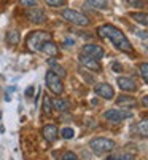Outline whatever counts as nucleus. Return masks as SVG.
Masks as SVG:
<instances>
[{
    "label": "nucleus",
    "instance_id": "obj_1",
    "mask_svg": "<svg viewBox=\"0 0 148 160\" xmlns=\"http://www.w3.org/2000/svg\"><path fill=\"white\" fill-rule=\"evenodd\" d=\"M97 34L100 37H105V38H110V42L113 43V47L123 53H134V48L131 45V42L127 40V37L121 32L119 29H116L115 26H110V24H105L102 28L97 29Z\"/></svg>",
    "mask_w": 148,
    "mask_h": 160
},
{
    "label": "nucleus",
    "instance_id": "obj_2",
    "mask_svg": "<svg viewBox=\"0 0 148 160\" xmlns=\"http://www.w3.org/2000/svg\"><path fill=\"white\" fill-rule=\"evenodd\" d=\"M51 40V34L49 32H45V31H35V32H30L25 38V43H27V48L30 51H40L43 47L45 42Z\"/></svg>",
    "mask_w": 148,
    "mask_h": 160
},
{
    "label": "nucleus",
    "instance_id": "obj_3",
    "mask_svg": "<svg viewBox=\"0 0 148 160\" xmlns=\"http://www.w3.org/2000/svg\"><path fill=\"white\" fill-rule=\"evenodd\" d=\"M89 148L92 149L94 154L97 155H102V154H107L115 149V142L109 138H94L91 142H89Z\"/></svg>",
    "mask_w": 148,
    "mask_h": 160
},
{
    "label": "nucleus",
    "instance_id": "obj_4",
    "mask_svg": "<svg viewBox=\"0 0 148 160\" xmlns=\"http://www.w3.org/2000/svg\"><path fill=\"white\" fill-rule=\"evenodd\" d=\"M61 16H62L65 21H69V22H72V24H75V26H83V28H85V26L89 24V19L83 15V13H80V11H76V10H72V8L62 10Z\"/></svg>",
    "mask_w": 148,
    "mask_h": 160
},
{
    "label": "nucleus",
    "instance_id": "obj_5",
    "mask_svg": "<svg viewBox=\"0 0 148 160\" xmlns=\"http://www.w3.org/2000/svg\"><path fill=\"white\" fill-rule=\"evenodd\" d=\"M45 80H46V87L49 88V91H51V93H54V95H58V96H59L61 93L64 91V85H62L61 77H59V75H56L53 71H48V72H46Z\"/></svg>",
    "mask_w": 148,
    "mask_h": 160
},
{
    "label": "nucleus",
    "instance_id": "obj_6",
    "mask_svg": "<svg viewBox=\"0 0 148 160\" xmlns=\"http://www.w3.org/2000/svg\"><path fill=\"white\" fill-rule=\"evenodd\" d=\"M132 117L131 112L127 111H119V109H110V111H105L104 112V118L107 120V122L110 123H121L123 120Z\"/></svg>",
    "mask_w": 148,
    "mask_h": 160
},
{
    "label": "nucleus",
    "instance_id": "obj_7",
    "mask_svg": "<svg viewBox=\"0 0 148 160\" xmlns=\"http://www.w3.org/2000/svg\"><path fill=\"white\" fill-rule=\"evenodd\" d=\"M81 55H85V56H88V58H91V59L99 61V59H102V58L105 56V50H104L100 45H96V43H88V45H85V47H83Z\"/></svg>",
    "mask_w": 148,
    "mask_h": 160
},
{
    "label": "nucleus",
    "instance_id": "obj_8",
    "mask_svg": "<svg viewBox=\"0 0 148 160\" xmlns=\"http://www.w3.org/2000/svg\"><path fill=\"white\" fill-rule=\"evenodd\" d=\"M94 91L96 95L104 98V99H113L115 98V91H113V87L109 85V83H97L94 87Z\"/></svg>",
    "mask_w": 148,
    "mask_h": 160
},
{
    "label": "nucleus",
    "instance_id": "obj_9",
    "mask_svg": "<svg viewBox=\"0 0 148 160\" xmlns=\"http://www.w3.org/2000/svg\"><path fill=\"white\" fill-rule=\"evenodd\" d=\"M118 87L124 91H136L137 90V83L132 77H118Z\"/></svg>",
    "mask_w": 148,
    "mask_h": 160
},
{
    "label": "nucleus",
    "instance_id": "obj_10",
    "mask_svg": "<svg viewBox=\"0 0 148 160\" xmlns=\"http://www.w3.org/2000/svg\"><path fill=\"white\" fill-rule=\"evenodd\" d=\"M78 61H80V64H81V66H85L86 69H89V71H92V72L100 71V64H99V61H96V59H91V58H88V56H85V55H80Z\"/></svg>",
    "mask_w": 148,
    "mask_h": 160
},
{
    "label": "nucleus",
    "instance_id": "obj_11",
    "mask_svg": "<svg viewBox=\"0 0 148 160\" xmlns=\"http://www.w3.org/2000/svg\"><path fill=\"white\" fill-rule=\"evenodd\" d=\"M27 16H29V19H30L34 24H42V22L46 21V16H45L43 10H40V8H32V10H29V11H27Z\"/></svg>",
    "mask_w": 148,
    "mask_h": 160
},
{
    "label": "nucleus",
    "instance_id": "obj_12",
    "mask_svg": "<svg viewBox=\"0 0 148 160\" xmlns=\"http://www.w3.org/2000/svg\"><path fill=\"white\" fill-rule=\"evenodd\" d=\"M42 133H43V136H45V139H46L48 142H54V141L58 139V127L53 125V123L45 125L43 130H42Z\"/></svg>",
    "mask_w": 148,
    "mask_h": 160
},
{
    "label": "nucleus",
    "instance_id": "obj_13",
    "mask_svg": "<svg viewBox=\"0 0 148 160\" xmlns=\"http://www.w3.org/2000/svg\"><path fill=\"white\" fill-rule=\"evenodd\" d=\"M40 51H43L45 55H46V56H49V58H54V56H58V55H59V48H58V45H56L54 42H51V40L45 42Z\"/></svg>",
    "mask_w": 148,
    "mask_h": 160
},
{
    "label": "nucleus",
    "instance_id": "obj_14",
    "mask_svg": "<svg viewBox=\"0 0 148 160\" xmlns=\"http://www.w3.org/2000/svg\"><path fill=\"white\" fill-rule=\"evenodd\" d=\"M51 104H53V109H56V111H59V112H65V111H69V101H65V99H62V98H56V99H53L51 101Z\"/></svg>",
    "mask_w": 148,
    "mask_h": 160
},
{
    "label": "nucleus",
    "instance_id": "obj_15",
    "mask_svg": "<svg viewBox=\"0 0 148 160\" xmlns=\"http://www.w3.org/2000/svg\"><path fill=\"white\" fill-rule=\"evenodd\" d=\"M116 104L118 106H121V108H134V106L137 104V101L134 99V98H131V96H119L118 99H116Z\"/></svg>",
    "mask_w": 148,
    "mask_h": 160
},
{
    "label": "nucleus",
    "instance_id": "obj_16",
    "mask_svg": "<svg viewBox=\"0 0 148 160\" xmlns=\"http://www.w3.org/2000/svg\"><path fill=\"white\" fill-rule=\"evenodd\" d=\"M134 131L139 133L140 136H148V118L140 120V122L134 127Z\"/></svg>",
    "mask_w": 148,
    "mask_h": 160
},
{
    "label": "nucleus",
    "instance_id": "obj_17",
    "mask_svg": "<svg viewBox=\"0 0 148 160\" xmlns=\"http://www.w3.org/2000/svg\"><path fill=\"white\" fill-rule=\"evenodd\" d=\"M131 18L142 26H148V13H131Z\"/></svg>",
    "mask_w": 148,
    "mask_h": 160
},
{
    "label": "nucleus",
    "instance_id": "obj_18",
    "mask_svg": "<svg viewBox=\"0 0 148 160\" xmlns=\"http://www.w3.org/2000/svg\"><path fill=\"white\" fill-rule=\"evenodd\" d=\"M7 40H8L11 45H16V43L19 42V32H18L16 29L8 31V34H7Z\"/></svg>",
    "mask_w": 148,
    "mask_h": 160
},
{
    "label": "nucleus",
    "instance_id": "obj_19",
    "mask_svg": "<svg viewBox=\"0 0 148 160\" xmlns=\"http://www.w3.org/2000/svg\"><path fill=\"white\" fill-rule=\"evenodd\" d=\"M109 160H136V155H134V154H129V152H123V154H118V155L109 157Z\"/></svg>",
    "mask_w": 148,
    "mask_h": 160
},
{
    "label": "nucleus",
    "instance_id": "obj_20",
    "mask_svg": "<svg viewBox=\"0 0 148 160\" xmlns=\"http://www.w3.org/2000/svg\"><path fill=\"white\" fill-rule=\"evenodd\" d=\"M88 3H91L94 8H99V10L109 8V2H107V0H88Z\"/></svg>",
    "mask_w": 148,
    "mask_h": 160
},
{
    "label": "nucleus",
    "instance_id": "obj_21",
    "mask_svg": "<svg viewBox=\"0 0 148 160\" xmlns=\"http://www.w3.org/2000/svg\"><path fill=\"white\" fill-rule=\"evenodd\" d=\"M49 64L53 66V69H51V71H53V72H54L56 75H59L61 78H62V77H65V74H67V72H65V71H64V69L61 68V66H59V64H54V62H53V61H49Z\"/></svg>",
    "mask_w": 148,
    "mask_h": 160
},
{
    "label": "nucleus",
    "instance_id": "obj_22",
    "mask_svg": "<svg viewBox=\"0 0 148 160\" xmlns=\"http://www.w3.org/2000/svg\"><path fill=\"white\" fill-rule=\"evenodd\" d=\"M61 135H62L64 139H72V138L75 136V130L70 128V127H67V128H64V130L61 131Z\"/></svg>",
    "mask_w": 148,
    "mask_h": 160
},
{
    "label": "nucleus",
    "instance_id": "obj_23",
    "mask_svg": "<svg viewBox=\"0 0 148 160\" xmlns=\"http://www.w3.org/2000/svg\"><path fill=\"white\" fill-rule=\"evenodd\" d=\"M51 111H53L51 99H49V96H45V98H43V112L49 115V114H51Z\"/></svg>",
    "mask_w": 148,
    "mask_h": 160
},
{
    "label": "nucleus",
    "instance_id": "obj_24",
    "mask_svg": "<svg viewBox=\"0 0 148 160\" xmlns=\"http://www.w3.org/2000/svg\"><path fill=\"white\" fill-rule=\"evenodd\" d=\"M140 74L145 80V83H148V62H143L140 64Z\"/></svg>",
    "mask_w": 148,
    "mask_h": 160
},
{
    "label": "nucleus",
    "instance_id": "obj_25",
    "mask_svg": "<svg viewBox=\"0 0 148 160\" xmlns=\"http://www.w3.org/2000/svg\"><path fill=\"white\" fill-rule=\"evenodd\" d=\"M126 2H127V5L136 7V8H143V7H145V2H143V0H126Z\"/></svg>",
    "mask_w": 148,
    "mask_h": 160
},
{
    "label": "nucleus",
    "instance_id": "obj_26",
    "mask_svg": "<svg viewBox=\"0 0 148 160\" xmlns=\"http://www.w3.org/2000/svg\"><path fill=\"white\" fill-rule=\"evenodd\" d=\"M45 2H46L49 7H54V8H58V7H62V5L65 3V0H45Z\"/></svg>",
    "mask_w": 148,
    "mask_h": 160
},
{
    "label": "nucleus",
    "instance_id": "obj_27",
    "mask_svg": "<svg viewBox=\"0 0 148 160\" xmlns=\"http://www.w3.org/2000/svg\"><path fill=\"white\" fill-rule=\"evenodd\" d=\"M62 160H80L73 152H65L64 155H62Z\"/></svg>",
    "mask_w": 148,
    "mask_h": 160
},
{
    "label": "nucleus",
    "instance_id": "obj_28",
    "mask_svg": "<svg viewBox=\"0 0 148 160\" xmlns=\"http://www.w3.org/2000/svg\"><path fill=\"white\" fill-rule=\"evenodd\" d=\"M21 5H24V7H35L37 0H21Z\"/></svg>",
    "mask_w": 148,
    "mask_h": 160
},
{
    "label": "nucleus",
    "instance_id": "obj_29",
    "mask_svg": "<svg viewBox=\"0 0 148 160\" xmlns=\"http://www.w3.org/2000/svg\"><path fill=\"white\" fill-rule=\"evenodd\" d=\"M113 71L115 72H121V71H123V68H121L119 62H113Z\"/></svg>",
    "mask_w": 148,
    "mask_h": 160
},
{
    "label": "nucleus",
    "instance_id": "obj_30",
    "mask_svg": "<svg viewBox=\"0 0 148 160\" xmlns=\"http://www.w3.org/2000/svg\"><path fill=\"white\" fill-rule=\"evenodd\" d=\"M32 91H34V87H29L27 90H25V96H27V98H29V96H32V95H34Z\"/></svg>",
    "mask_w": 148,
    "mask_h": 160
},
{
    "label": "nucleus",
    "instance_id": "obj_31",
    "mask_svg": "<svg viewBox=\"0 0 148 160\" xmlns=\"http://www.w3.org/2000/svg\"><path fill=\"white\" fill-rule=\"evenodd\" d=\"M142 102H143V106H146V108H148V96H145V98L142 99Z\"/></svg>",
    "mask_w": 148,
    "mask_h": 160
},
{
    "label": "nucleus",
    "instance_id": "obj_32",
    "mask_svg": "<svg viewBox=\"0 0 148 160\" xmlns=\"http://www.w3.org/2000/svg\"><path fill=\"white\" fill-rule=\"evenodd\" d=\"M75 42H73V40H65V45H73Z\"/></svg>",
    "mask_w": 148,
    "mask_h": 160
}]
</instances>
